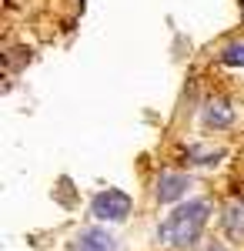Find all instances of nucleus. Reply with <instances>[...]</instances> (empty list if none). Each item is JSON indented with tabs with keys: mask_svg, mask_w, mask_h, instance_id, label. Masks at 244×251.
<instances>
[{
	"mask_svg": "<svg viewBox=\"0 0 244 251\" xmlns=\"http://www.w3.org/2000/svg\"><path fill=\"white\" fill-rule=\"evenodd\" d=\"M191 188V177L188 174H174V171H168V174H161L157 177V188H154V194H157V201H177L181 194Z\"/></svg>",
	"mask_w": 244,
	"mask_h": 251,
	"instance_id": "4",
	"label": "nucleus"
},
{
	"mask_svg": "<svg viewBox=\"0 0 244 251\" xmlns=\"http://www.w3.org/2000/svg\"><path fill=\"white\" fill-rule=\"evenodd\" d=\"M234 121V111L227 107L224 100H207L204 104V124L207 127H214V131H221Z\"/></svg>",
	"mask_w": 244,
	"mask_h": 251,
	"instance_id": "5",
	"label": "nucleus"
},
{
	"mask_svg": "<svg viewBox=\"0 0 244 251\" xmlns=\"http://www.w3.org/2000/svg\"><path fill=\"white\" fill-rule=\"evenodd\" d=\"M207 251H227V248H221V245H218V248H207Z\"/></svg>",
	"mask_w": 244,
	"mask_h": 251,
	"instance_id": "8",
	"label": "nucleus"
},
{
	"mask_svg": "<svg viewBox=\"0 0 244 251\" xmlns=\"http://www.w3.org/2000/svg\"><path fill=\"white\" fill-rule=\"evenodd\" d=\"M131 194L117 191V188H107V191H100L91 201V211H94V218H100V221H124L127 214H131Z\"/></svg>",
	"mask_w": 244,
	"mask_h": 251,
	"instance_id": "2",
	"label": "nucleus"
},
{
	"mask_svg": "<svg viewBox=\"0 0 244 251\" xmlns=\"http://www.w3.org/2000/svg\"><path fill=\"white\" fill-rule=\"evenodd\" d=\"M114 234L104 228H84L74 238V251H114Z\"/></svg>",
	"mask_w": 244,
	"mask_h": 251,
	"instance_id": "3",
	"label": "nucleus"
},
{
	"mask_svg": "<svg viewBox=\"0 0 244 251\" xmlns=\"http://www.w3.org/2000/svg\"><path fill=\"white\" fill-rule=\"evenodd\" d=\"M207 218H211V204L204 198L197 201H188L181 204L177 211H171L161 225H157V241L161 245H171V248H184V245H194L201 231H204Z\"/></svg>",
	"mask_w": 244,
	"mask_h": 251,
	"instance_id": "1",
	"label": "nucleus"
},
{
	"mask_svg": "<svg viewBox=\"0 0 244 251\" xmlns=\"http://www.w3.org/2000/svg\"><path fill=\"white\" fill-rule=\"evenodd\" d=\"M224 231L231 238H238V241L244 238V201H234L224 211Z\"/></svg>",
	"mask_w": 244,
	"mask_h": 251,
	"instance_id": "6",
	"label": "nucleus"
},
{
	"mask_svg": "<svg viewBox=\"0 0 244 251\" xmlns=\"http://www.w3.org/2000/svg\"><path fill=\"white\" fill-rule=\"evenodd\" d=\"M221 60L224 64H244V44H231V47H224V54H221Z\"/></svg>",
	"mask_w": 244,
	"mask_h": 251,
	"instance_id": "7",
	"label": "nucleus"
}]
</instances>
